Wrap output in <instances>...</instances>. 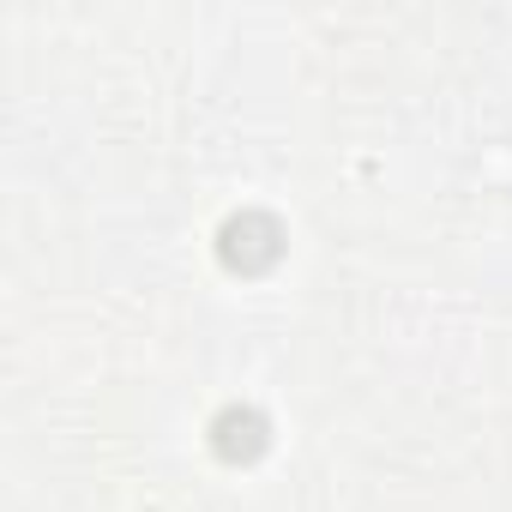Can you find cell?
<instances>
[{
	"mask_svg": "<svg viewBox=\"0 0 512 512\" xmlns=\"http://www.w3.org/2000/svg\"><path fill=\"white\" fill-rule=\"evenodd\" d=\"M223 260L241 266V272L272 266V260H278V229H272L266 217H235V223L223 229Z\"/></svg>",
	"mask_w": 512,
	"mask_h": 512,
	"instance_id": "6da1fadb",
	"label": "cell"
},
{
	"mask_svg": "<svg viewBox=\"0 0 512 512\" xmlns=\"http://www.w3.org/2000/svg\"><path fill=\"white\" fill-rule=\"evenodd\" d=\"M211 434H217V452L223 458H253V452L266 446V422L253 416V410H223L211 422Z\"/></svg>",
	"mask_w": 512,
	"mask_h": 512,
	"instance_id": "7a4b0ae2",
	"label": "cell"
}]
</instances>
